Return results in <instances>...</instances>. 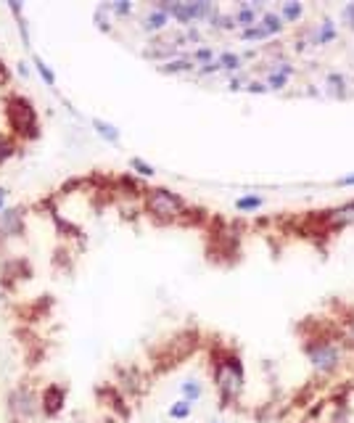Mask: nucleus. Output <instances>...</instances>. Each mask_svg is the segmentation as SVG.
I'll return each instance as SVG.
<instances>
[{"mask_svg":"<svg viewBox=\"0 0 354 423\" xmlns=\"http://www.w3.org/2000/svg\"><path fill=\"white\" fill-rule=\"evenodd\" d=\"M148 204H151V209L156 214H177L182 209V201L177 196H172L169 190H153Z\"/></svg>","mask_w":354,"mask_h":423,"instance_id":"obj_1","label":"nucleus"},{"mask_svg":"<svg viewBox=\"0 0 354 423\" xmlns=\"http://www.w3.org/2000/svg\"><path fill=\"white\" fill-rule=\"evenodd\" d=\"M217 383L225 394H235L241 389V368L238 365H222L217 373Z\"/></svg>","mask_w":354,"mask_h":423,"instance_id":"obj_2","label":"nucleus"},{"mask_svg":"<svg viewBox=\"0 0 354 423\" xmlns=\"http://www.w3.org/2000/svg\"><path fill=\"white\" fill-rule=\"evenodd\" d=\"M310 357H312L314 368H320V371H330V368L338 363V352H336L333 347H328V344H322V347L312 349Z\"/></svg>","mask_w":354,"mask_h":423,"instance_id":"obj_3","label":"nucleus"},{"mask_svg":"<svg viewBox=\"0 0 354 423\" xmlns=\"http://www.w3.org/2000/svg\"><path fill=\"white\" fill-rule=\"evenodd\" d=\"M164 27H167V13L164 11H153L143 21V29H148V32H153V29H164Z\"/></svg>","mask_w":354,"mask_h":423,"instance_id":"obj_4","label":"nucleus"},{"mask_svg":"<svg viewBox=\"0 0 354 423\" xmlns=\"http://www.w3.org/2000/svg\"><path fill=\"white\" fill-rule=\"evenodd\" d=\"M254 21H257V11H254L251 5H243V8L238 11V16H235V24L238 27H246V29H251Z\"/></svg>","mask_w":354,"mask_h":423,"instance_id":"obj_5","label":"nucleus"},{"mask_svg":"<svg viewBox=\"0 0 354 423\" xmlns=\"http://www.w3.org/2000/svg\"><path fill=\"white\" fill-rule=\"evenodd\" d=\"M188 13H190V21H201L212 13V3H188Z\"/></svg>","mask_w":354,"mask_h":423,"instance_id":"obj_6","label":"nucleus"},{"mask_svg":"<svg viewBox=\"0 0 354 423\" xmlns=\"http://www.w3.org/2000/svg\"><path fill=\"white\" fill-rule=\"evenodd\" d=\"M259 24L265 27V32H267V35H275V32H280V29H283V19H280V16H275V13H267V16L262 19Z\"/></svg>","mask_w":354,"mask_h":423,"instance_id":"obj_7","label":"nucleus"},{"mask_svg":"<svg viewBox=\"0 0 354 423\" xmlns=\"http://www.w3.org/2000/svg\"><path fill=\"white\" fill-rule=\"evenodd\" d=\"M190 69H193V64L188 58H175L167 66H161V72H190Z\"/></svg>","mask_w":354,"mask_h":423,"instance_id":"obj_8","label":"nucleus"},{"mask_svg":"<svg viewBox=\"0 0 354 423\" xmlns=\"http://www.w3.org/2000/svg\"><path fill=\"white\" fill-rule=\"evenodd\" d=\"M336 37V29H333V21L330 19H325L322 21V27H320V35H317V43H330Z\"/></svg>","mask_w":354,"mask_h":423,"instance_id":"obj_9","label":"nucleus"},{"mask_svg":"<svg viewBox=\"0 0 354 423\" xmlns=\"http://www.w3.org/2000/svg\"><path fill=\"white\" fill-rule=\"evenodd\" d=\"M217 64H220V69H238L241 66V58L233 56V53H222V56L217 58Z\"/></svg>","mask_w":354,"mask_h":423,"instance_id":"obj_10","label":"nucleus"},{"mask_svg":"<svg viewBox=\"0 0 354 423\" xmlns=\"http://www.w3.org/2000/svg\"><path fill=\"white\" fill-rule=\"evenodd\" d=\"M235 206H238L241 212H246V209H257V206H262V198H259V196H246V198H238Z\"/></svg>","mask_w":354,"mask_h":423,"instance_id":"obj_11","label":"nucleus"},{"mask_svg":"<svg viewBox=\"0 0 354 423\" xmlns=\"http://www.w3.org/2000/svg\"><path fill=\"white\" fill-rule=\"evenodd\" d=\"M262 37H270L265 32V27H251V29H243V40H262Z\"/></svg>","mask_w":354,"mask_h":423,"instance_id":"obj_12","label":"nucleus"},{"mask_svg":"<svg viewBox=\"0 0 354 423\" xmlns=\"http://www.w3.org/2000/svg\"><path fill=\"white\" fill-rule=\"evenodd\" d=\"M299 13H302V5L299 3H286L283 5V19L294 21V19H299Z\"/></svg>","mask_w":354,"mask_h":423,"instance_id":"obj_13","label":"nucleus"},{"mask_svg":"<svg viewBox=\"0 0 354 423\" xmlns=\"http://www.w3.org/2000/svg\"><path fill=\"white\" fill-rule=\"evenodd\" d=\"M95 130H98V133H101V135L106 138V141H117V138H119V133H117V130H111L109 125H103V122H95Z\"/></svg>","mask_w":354,"mask_h":423,"instance_id":"obj_14","label":"nucleus"},{"mask_svg":"<svg viewBox=\"0 0 354 423\" xmlns=\"http://www.w3.org/2000/svg\"><path fill=\"white\" fill-rule=\"evenodd\" d=\"M286 77L288 74H283V72H272L267 82H270V88H283V85H286Z\"/></svg>","mask_w":354,"mask_h":423,"instance_id":"obj_15","label":"nucleus"},{"mask_svg":"<svg viewBox=\"0 0 354 423\" xmlns=\"http://www.w3.org/2000/svg\"><path fill=\"white\" fill-rule=\"evenodd\" d=\"M182 394H185L188 399H196L198 394H201V386H198V383H185V386H182Z\"/></svg>","mask_w":354,"mask_h":423,"instance_id":"obj_16","label":"nucleus"},{"mask_svg":"<svg viewBox=\"0 0 354 423\" xmlns=\"http://www.w3.org/2000/svg\"><path fill=\"white\" fill-rule=\"evenodd\" d=\"M169 415H172V418H185V415H188V402H182V405H175L172 410H169Z\"/></svg>","mask_w":354,"mask_h":423,"instance_id":"obj_17","label":"nucleus"},{"mask_svg":"<svg viewBox=\"0 0 354 423\" xmlns=\"http://www.w3.org/2000/svg\"><path fill=\"white\" fill-rule=\"evenodd\" d=\"M35 64H37V69H40V74H43V80H45V82H48V85H53V82H56V77H53V72H48V69H45V64H43V61H35Z\"/></svg>","mask_w":354,"mask_h":423,"instance_id":"obj_18","label":"nucleus"},{"mask_svg":"<svg viewBox=\"0 0 354 423\" xmlns=\"http://www.w3.org/2000/svg\"><path fill=\"white\" fill-rule=\"evenodd\" d=\"M133 167H137V172H143V175H153V169L145 164V161H140V159H133Z\"/></svg>","mask_w":354,"mask_h":423,"instance_id":"obj_19","label":"nucleus"},{"mask_svg":"<svg viewBox=\"0 0 354 423\" xmlns=\"http://www.w3.org/2000/svg\"><path fill=\"white\" fill-rule=\"evenodd\" d=\"M111 8H114V11H119V13H130V11L135 8V5H133V3H114Z\"/></svg>","mask_w":354,"mask_h":423,"instance_id":"obj_20","label":"nucleus"},{"mask_svg":"<svg viewBox=\"0 0 354 423\" xmlns=\"http://www.w3.org/2000/svg\"><path fill=\"white\" fill-rule=\"evenodd\" d=\"M196 58H198V61H206V64H212V50H206V48L196 50Z\"/></svg>","mask_w":354,"mask_h":423,"instance_id":"obj_21","label":"nucleus"},{"mask_svg":"<svg viewBox=\"0 0 354 423\" xmlns=\"http://www.w3.org/2000/svg\"><path fill=\"white\" fill-rule=\"evenodd\" d=\"M344 16L349 19V24L354 27V3H349V5H346V8H344Z\"/></svg>","mask_w":354,"mask_h":423,"instance_id":"obj_22","label":"nucleus"},{"mask_svg":"<svg viewBox=\"0 0 354 423\" xmlns=\"http://www.w3.org/2000/svg\"><path fill=\"white\" fill-rule=\"evenodd\" d=\"M246 90H249V93H265V90H267V85H249Z\"/></svg>","mask_w":354,"mask_h":423,"instance_id":"obj_23","label":"nucleus"},{"mask_svg":"<svg viewBox=\"0 0 354 423\" xmlns=\"http://www.w3.org/2000/svg\"><path fill=\"white\" fill-rule=\"evenodd\" d=\"M338 186H354V175H349V178H341V180H338Z\"/></svg>","mask_w":354,"mask_h":423,"instance_id":"obj_24","label":"nucleus"},{"mask_svg":"<svg viewBox=\"0 0 354 423\" xmlns=\"http://www.w3.org/2000/svg\"><path fill=\"white\" fill-rule=\"evenodd\" d=\"M0 198H3V190H0Z\"/></svg>","mask_w":354,"mask_h":423,"instance_id":"obj_25","label":"nucleus"},{"mask_svg":"<svg viewBox=\"0 0 354 423\" xmlns=\"http://www.w3.org/2000/svg\"><path fill=\"white\" fill-rule=\"evenodd\" d=\"M352 333H354V328H352Z\"/></svg>","mask_w":354,"mask_h":423,"instance_id":"obj_26","label":"nucleus"}]
</instances>
